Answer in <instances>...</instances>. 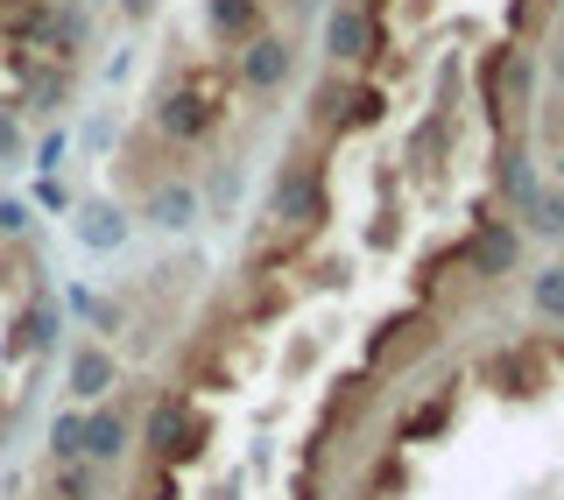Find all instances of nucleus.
<instances>
[{"mask_svg": "<svg viewBox=\"0 0 564 500\" xmlns=\"http://www.w3.org/2000/svg\"><path fill=\"white\" fill-rule=\"evenodd\" d=\"M269 219L282 226V233H304V240L325 226V163H317V155H290V163L275 170Z\"/></svg>", "mask_w": 564, "mask_h": 500, "instance_id": "1", "label": "nucleus"}, {"mask_svg": "<svg viewBox=\"0 0 564 500\" xmlns=\"http://www.w3.org/2000/svg\"><path fill=\"white\" fill-rule=\"evenodd\" d=\"M381 43H388V35H381V22H375V14L360 8V0H339V8L325 14V50H332V64H339V70L367 64V57H375Z\"/></svg>", "mask_w": 564, "mask_h": 500, "instance_id": "2", "label": "nucleus"}, {"mask_svg": "<svg viewBox=\"0 0 564 500\" xmlns=\"http://www.w3.org/2000/svg\"><path fill=\"white\" fill-rule=\"evenodd\" d=\"M128 437H134V423H128L120 402L85 409V458H93V466H120V458H128Z\"/></svg>", "mask_w": 564, "mask_h": 500, "instance_id": "3", "label": "nucleus"}, {"mask_svg": "<svg viewBox=\"0 0 564 500\" xmlns=\"http://www.w3.org/2000/svg\"><path fill=\"white\" fill-rule=\"evenodd\" d=\"M296 70V50L282 43V35H247V57H240V78L261 85V93H275V85H290Z\"/></svg>", "mask_w": 564, "mask_h": 500, "instance_id": "4", "label": "nucleus"}, {"mask_svg": "<svg viewBox=\"0 0 564 500\" xmlns=\"http://www.w3.org/2000/svg\"><path fill=\"white\" fill-rule=\"evenodd\" d=\"M70 395L78 402H106L113 395V381H120V367H113V352L106 346H70Z\"/></svg>", "mask_w": 564, "mask_h": 500, "instance_id": "5", "label": "nucleus"}, {"mask_svg": "<svg viewBox=\"0 0 564 500\" xmlns=\"http://www.w3.org/2000/svg\"><path fill=\"white\" fill-rule=\"evenodd\" d=\"M452 402H458V388H437V395H416L410 409H402V423H395V437H388V444H402V452H410V444L437 437V431L452 423Z\"/></svg>", "mask_w": 564, "mask_h": 500, "instance_id": "6", "label": "nucleus"}, {"mask_svg": "<svg viewBox=\"0 0 564 500\" xmlns=\"http://www.w3.org/2000/svg\"><path fill=\"white\" fill-rule=\"evenodd\" d=\"M205 35L212 43H247V35H261V0H205Z\"/></svg>", "mask_w": 564, "mask_h": 500, "instance_id": "7", "label": "nucleus"}, {"mask_svg": "<svg viewBox=\"0 0 564 500\" xmlns=\"http://www.w3.org/2000/svg\"><path fill=\"white\" fill-rule=\"evenodd\" d=\"M516 205H522V233H536V240H564V184H551V191L529 184Z\"/></svg>", "mask_w": 564, "mask_h": 500, "instance_id": "8", "label": "nucleus"}, {"mask_svg": "<svg viewBox=\"0 0 564 500\" xmlns=\"http://www.w3.org/2000/svg\"><path fill=\"white\" fill-rule=\"evenodd\" d=\"M50 500H106L93 458H50Z\"/></svg>", "mask_w": 564, "mask_h": 500, "instance_id": "9", "label": "nucleus"}, {"mask_svg": "<svg viewBox=\"0 0 564 500\" xmlns=\"http://www.w3.org/2000/svg\"><path fill=\"white\" fill-rule=\"evenodd\" d=\"M141 211H149V219L163 226V233H184V226H191V211H198V191H191V184H155Z\"/></svg>", "mask_w": 564, "mask_h": 500, "instance_id": "10", "label": "nucleus"}, {"mask_svg": "<svg viewBox=\"0 0 564 500\" xmlns=\"http://www.w3.org/2000/svg\"><path fill=\"white\" fill-rule=\"evenodd\" d=\"M402 487H410V452H402V444H381V458L367 466V500H375V493H402Z\"/></svg>", "mask_w": 564, "mask_h": 500, "instance_id": "11", "label": "nucleus"}, {"mask_svg": "<svg viewBox=\"0 0 564 500\" xmlns=\"http://www.w3.org/2000/svg\"><path fill=\"white\" fill-rule=\"evenodd\" d=\"M529 303H536L543 325H557V331H564V268H543V275L529 282Z\"/></svg>", "mask_w": 564, "mask_h": 500, "instance_id": "12", "label": "nucleus"}, {"mask_svg": "<svg viewBox=\"0 0 564 500\" xmlns=\"http://www.w3.org/2000/svg\"><path fill=\"white\" fill-rule=\"evenodd\" d=\"M50 458H85V409L50 423Z\"/></svg>", "mask_w": 564, "mask_h": 500, "instance_id": "13", "label": "nucleus"}, {"mask_svg": "<svg viewBox=\"0 0 564 500\" xmlns=\"http://www.w3.org/2000/svg\"><path fill=\"white\" fill-rule=\"evenodd\" d=\"M184 487H176V466H163V458H155V466H141V479H134V500H176Z\"/></svg>", "mask_w": 564, "mask_h": 500, "instance_id": "14", "label": "nucleus"}, {"mask_svg": "<svg viewBox=\"0 0 564 500\" xmlns=\"http://www.w3.org/2000/svg\"><path fill=\"white\" fill-rule=\"evenodd\" d=\"M78 240L85 247H120V240H128V226H120L113 211H85V219H78Z\"/></svg>", "mask_w": 564, "mask_h": 500, "instance_id": "15", "label": "nucleus"}, {"mask_svg": "<svg viewBox=\"0 0 564 500\" xmlns=\"http://www.w3.org/2000/svg\"><path fill=\"white\" fill-rule=\"evenodd\" d=\"M14 149H22V128H14V113L0 106V155H14Z\"/></svg>", "mask_w": 564, "mask_h": 500, "instance_id": "16", "label": "nucleus"}, {"mask_svg": "<svg viewBox=\"0 0 564 500\" xmlns=\"http://www.w3.org/2000/svg\"><path fill=\"white\" fill-rule=\"evenodd\" d=\"M35 500H50V493H35Z\"/></svg>", "mask_w": 564, "mask_h": 500, "instance_id": "17", "label": "nucleus"}]
</instances>
